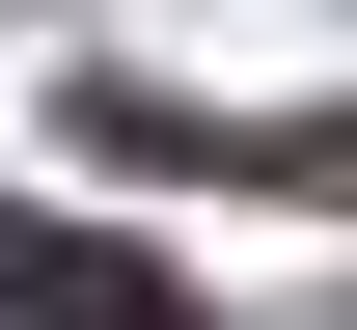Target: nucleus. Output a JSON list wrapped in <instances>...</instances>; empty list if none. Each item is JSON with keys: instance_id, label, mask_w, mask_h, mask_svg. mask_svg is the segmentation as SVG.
<instances>
[{"instance_id": "1", "label": "nucleus", "mask_w": 357, "mask_h": 330, "mask_svg": "<svg viewBox=\"0 0 357 330\" xmlns=\"http://www.w3.org/2000/svg\"><path fill=\"white\" fill-rule=\"evenodd\" d=\"M0 330H192L165 248H83V220H0Z\"/></svg>"}]
</instances>
